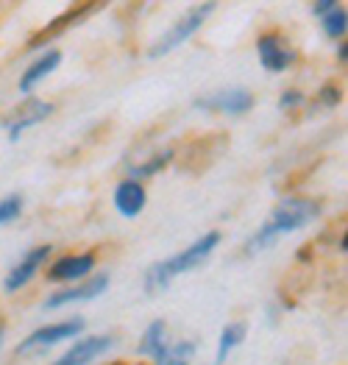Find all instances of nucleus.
I'll use <instances>...</instances> for the list:
<instances>
[{
    "mask_svg": "<svg viewBox=\"0 0 348 365\" xmlns=\"http://www.w3.org/2000/svg\"><path fill=\"white\" fill-rule=\"evenodd\" d=\"M320 215V204L317 201H310V198H285L270 220L253 235V240L248 243V251H262L268 245L276 243L279 235H287V232H295V229H304L312 217Z\"/></svg>",
    "mask_w": 348,
    "mask_h": 365,
    "instance_id": "f257e3e1",
    "label": "nucleus"
},
{
    "mask_svg": "<svg viewBox=\"0 0 348 365\" xmlns=\"http://www.w3.org/2000/svg\"><path fill=\"white\" fill-rule=\"evenodd\" d=\"M218 245H221V232H209V235H204L201 240H195L192 245H187L181 254H176V257H170V259L154 265V268L145 274V290H148V293L164 290L179 274H187L192 268H198Z\"/></svg>",
    "mask_w": 348,
    "mask_h": 365,
    "instance_id": "f03ea898",
    "label": "nucleus"
},
{
    "mask_svg": "<svg viewBox=\"0 0 348 365\" xmlns=\"http://www.w3.org/2000/svg\"><path fill=\"white\" fill-rule=\"evenodd\" d=\"M215 11V3H204V6H195V9H190L173 29L167 31L162 39H159L157 45L151 48V59H159V56H167L170 51H176L179 45H184L187 39H190L195 31L201 29L204 23H206V17Z\"/></svg>",
    "mask_w": 348,
    "mask_h": 365,
    "instance_id": "7ed1b4c3",
    "label": "nucleus"
},
{
    "mask_svg": "<svg viewBox=\"0 0 348 365\" xmlns=\"http://www.w3.org/2000/svg\"><path fill=\"white\" fill-rule=\"evenodd\" d=\"M195 109H204V112H226V115H243L253 106V95L243 87H231V90H218L212 95H204V98H195L192 103Z\"/></svg>",
    "mask_w": 348,
    "mask_h": 365,
    "instance_id": "20e7f679",
    "label": "nucleus"
},
{
    "mask_svg": "<svg viewBox=\"0 0 348 365\" xmlns=\"http://www.w3.org/2000/svg\"><path fill=\"white\" fill-rule=\"evenodd\" d=\"M256 53L265 70L270 73H285L287 67L295 61V51L287 45L279 34H262L256 39Z\"/></svg>",
    "mask_w": 348,
    "mask_h": 365,
    "instance_id": "39448f33",
    "label": "nucleus"
},
{
    "mask_svg": "<svg viewBox=\"0 0 348 365\" xmlns=\"http://www.w3.org/2000/svg\"><path fill=\"white\" fill-rule=\"evenodd\" d=\"M84 329V318H70V321H62V324H51V327H42L31 335L26 337L20 346H17V354H26L31 349H42V346H56L67 337L78 335Z\"/></svg>",
    "mask_w": 348,
    "mask_h": 365,
    "instance_id": "423d86ee",
    "label": "nucleus"
},
{
    "mask_svg": "<svg viewBox=\"0 0 348 365\" xmlns=\"http://www.w3.org/2000/svg\"><path fill=\"white\" fill-rule=\"evenodd\" d=\"M48 257H51V245H36V248H31V251H28L11 271H9L6 282H3V287H6L9 293H17L20 287H26V284L33 279V274L48 262Z\"/></svg>",
    "mask_w": 348,
    "mask_h": 365,
    "instance_id": "0eeeda50",
    "label": "nucleus"
},
{
    "mask_svg": "<svg viewBox=\"0 0 348 365\" xmlns=\"http://www.w3.org/2000/svg\"><path fill=\"white\" fill-rule=\"evenodd\" d=\"M115 335H93L78 340L67 354H62L53 365H90L95 357L106 354L109 349H115Z\"/></svg>",
    "mask_w": 348,
    "mask_h": 365,
    "instance_id": "6e6552de",
    "label": "nucleus"
},
{
    "mask_svg": "<svg viewBox=\"0 0 348 365\" xmlns=\"http://www.w3.org/2000/svg\"><path fill=\"white\" fill-rule=\"evenodd\" d=\"M109 287V276L106 274H97L93 276V282L87 284H78V287H70V290H59L53 296L45 299V309H59L64 304H75V302H93L97 296H103Z\"/></svg>",
    "mask_w": 348,
    "mask_h": 365,
    "instance_id": "1a4fd4ad",
    "label": "nucleus"
},
{
    "mask_svg": "<svg viewBox=\"0 0 348 365\" xmlns=\"http://www.w3.org/2000/svg\"><path fill=\"white\" fill-rule=\"evenodd\" d=\"M95 268V254H73V257H62L51 265L48 279L51 282H78Z\"/></svg>",
    "mask_w": 348,
    "mask_h": 365,
    "instance_id": "9d476101",
    "label": "nucleus"
},
{
    "mask_svg": "<svg viewBox=\"0 0 348 365\" xmlns=\"http://www.w3.org/2000/svg\"><path fill=\"white\" fill-rule=\"evenodd\" d=\"M145 201H148L145 187L139 182H134V179H123L115 187V210L123 217H137L145 210Z\"/></svg>",
    "mask_w": 348,
    "mask_h": 365,
    "instance_id": "9b49d317",
    "label": "nucleus"
},
{
    "mask_svg": "<svg viewBox=\"0 0 348 365\" xmlns=\"http://www.w3.org/2000/svg\"><path fill=\"white\" fill-rule=\"evenodd\" d=\"M51 112H53V103H48V101H28L23 109L14 112L11 120L6 123V125H9V137L17 143L20 134H23L26 128H31V125H36V123L48 120Z\"/></svg>",
    "mask_w": 348,
    "mask_h": 365,
    "instance_id": "f8f14e48",
    "label": "nucleus"
},
{
    "mask_svg": "<svg viewBox=\"0 0 348 365\" xmlns=\"http://www.w3.org/2000/svg\"><path fill=\"white\" fill-rule=\"evenodd\" d=\"M59 64H62V51H48L45 56H39L31 67H26V73H23V78H20V92H31L33 87H36L42 78H48Z\"/></svg>",
    "mask_w": 348,
    "mask_h": 365,
    "instance_id": "ddd939ff",
    "label": "nucleus"
},
{
    "mask_svg": "<svg viewBox=\"0 0 348 365\" xmlns=\"http://www.w3.org/2000/svg\"><path fill=\"white\" fill-rule=\"evenodd\" d=\"M246 332H248V327L243 324V321H234V324H228V327H223L221 332V343H218V360L215 365H223L226 363V357L246 340Z\"/></svg>",
    "mask_w": 348,
    "mask_h": 365,
    "instance_id": "4468645a",
    "label": "nucleus"
},
{
    "mask_svg": "<svg viewBox=\"0 0 348 365\" xmlns=\"http://www.w3.org/2000/svg\"><path fill=\"white\" fill-rule=\"evenodd\" d=\"M170 159H173V151H162V153H157V156H151L148 162H142V165H131V168H128V179L139 182V179L157 176L159 170H164V168L170 165Z\"/></svg>",
    "mask_w": 348,
    "mask_h": 365,
    "instance_id": "2eb2a0df",
    "label": "nucleus"
},
{
    "mask_svg": "<svg viewBox=\"0 0 348 365\" xmlns=\"http://www.w3.org/2000/svg\"><path fill=\"white\" fill-rule=\"evenodd\" d=\"M320 29H323L326 36H332V39H343V34L348 29V11L343 6H334L329 14L320 17Z\"/></svg>",
    "mask_w": 348,
    "mask_h": 365,
    "instance_id": "dca6fc26",
    "label": "nucleus"
},
{
    "mask_svg": "<svg viewBox=\"0 0 348 365\" xmlns=\"http://www.w3.org/2000/svg\"><path fill=\"white\" fill-rule=\"evenodd\" d=\"M164 343H167V340H164V321H151V324H148V329H145V335H142V343H139V349H137V351H139L142 357H148V354L154 357V354H157Z\"/></svg>",
    "mask_w": 348,
    "mask_h": 365,
    "instance_id": "f3484780",
    "label": "nucleus"
},
{
    "mask_svg": "<svg viewBox=\"0 0 348 365\" xmlns=\"http://www.w3.org/2000/svg\"><path fill=\"white\" fill-rule=\"evenodd\" d=\"M23 215V195H9L0 201V226L17 220Z\"/></svg>",
    "mask_w": 348,
    "mask_h": 365,
    "instance_id": "a211bd4d",
    "label": "nucleus"
},
{
    "mask_svg": "<svg viewBox=\"0 0 348 365\" xmlns=\"http://www.w3.org/2000/svg\"><path fill=\"white\" fill-rule=\"evenodd\" d=\"M301 101H304V95H301V92H298V90H287L285 95L279 98V109H282V112H285V109H292V106H298Z\"/></svg>",
    "mask_w": 348,
    "mask_h": 365,
    "instance_id": "6ab92c4d",
    "label": "nucleus"
},
{
    "mask_svg": "<svg viewBox=\"0 0 348 365\" xmlns=\"http://www.w3.org/2000/svg\"><path fill=\"white\" fill-rule=\"evenodd\" d=\"M320 101H323L326 106H337V101H340V90H337L334 84H326V87L320 90Z\"/></svg>",
    "mask_w": 348,
    "mask_h": 365,
    "instance_id": "aec40b11",
    "label": "nucleus"
},
{
    "mask_svg": "<svg viewBox=\"0 0 348 365\" xmlns=\"http://www.w3.org/2000/svg\"><path fill=\"white\" fill-rule=\"evenodd\" d=\"M334 6H337L334 0H320V3H315V6H312V14H315V17H323V14H329Z\"/></svg>",
    "mask_w": 348,
    "mask_h": 365,
    "instance_id": "412c9836",
    "label": "nucleus"
},
{
    "mask_svg": "<svg viewBox=\"0 0 348 365\" xmlns=\"http://www.w3.org/2000/svg\"><path fill=\"white\" fill-rule=\"evenodd\" d=\"M337 56H340V61L346 64V59H348V48H346V42H340V51H337Z\"/></svg>",
    "mask_w": 348,
    "mask_h": 365,
    "instance_id": "4be33fe9",
    "label": "nucleus"
},
{
    "mask_svg": "<svg viewBox=\"0 0 348 365\" xmlns=\"http://www.w3.org/2000/svg\"><path fill=\"white\" fill-rule=\"evenodd\" d=\"M0 340H3V329H0Z\"/></svg>",
    "mask_w": 348,
    "mask_h": 365,
    "instance_id": "5701e85b",
    "label": "nucleus"
}]
</instances>
